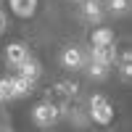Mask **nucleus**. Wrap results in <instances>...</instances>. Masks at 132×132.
I'll use <instances>...</instances> for the list:
<instances>
[{
	"mask_svg": "<svg viewBox=\"0 0 132 132\" xmlns=\"http://www.w3.org/2000/svg\"><path fill=\"white\" fill-rule=\"evenodd\" d=\"M32 119H35L37 127L48 129V127H53L61 119V106H56L53 101H42V103H37L32 108Z\"/></svg>",
	"mask_w": 132,
	"mask_h": 132,
	"instance_id": "nucleus-1",
	"label": "nucleus"
},
{
	"mask_svg": "<svg viewBox=\"0 0 132 132\" xmlns=\"http://www.w3.org/2000/svg\"><path fill=\"white\" fill-rule=\"evenodd\" d=\"M90 119L95 124H103V127H108L114 122V108L103 95H93L90 98Z\"/></svg>",
	"mask_w": 132,
	"mask_h": 132,
	"instance_id": "nucleus-2",
	"label": "nucleus"
},
{
	"mask_svg": "<svg viewBox=\"0 0 132 132\" xmlns=\"http://www.w3.org/2000/svg\"><path fill=\"white\" fill-rule=\"evenodd\" d=\"M61 66L69 69V71H82L87 66V50L79 48V45H69L61 53Z\"/></svg>",
	"mask_w": 132,
	"mask_h": 132,
	"instance_id": "nucleus-3",
	"label": "nucleus"
},
{
	"mask_svg": "<svg viewBox=\"0 0 132 132\" xmlns=\"http://www.w3.org/2000/svg\"><path fill=\"white\" fill-rule=\"evenodd\" d=\"M103 16H106L103 0H82V19H85L90 27H101Z\"/></svg>",
	"mask_w": 132,
	"mask_h": 132,
	"instance_id": "nucleus-4",
	"label": "nucleus"
},
{
	"mask_svg": "<svg viewBox=\"0 0 132 132\" xmlns=\"http://www.w3.org/2000/svg\"><path fill=\"white\" fill-rule=\"evenodd\" d=\"M29 58V48L24 45V42H11V45L5 48V61L11 66H19V63H24Z\"/></svg>",
	"mask_w": 132,
	"mask_h": 132,
	"instance_id": "nucleus-5",
	"label": "nucleus"
},
{
	"mask_svg": "<svg viewBox=\"0 0 132 132\" xmlns=\"http://www.w3.org/2000/svg\"><path fill=\"white\" fill-rule=\"evenodd\" d=\"M19 77H24V79H29V82H37L42 77V63L29 56L24 63H19Z\"/></svg>",
	"mask_w": 132,
	"mask_h": 132,
	"instance_id": "nucleus-6",
	"label": "nucleus"
},
{
	"mask_svg": "<svg viewBox=\"0 0 132 132\" xmlns=\"http://www.w3.org/2000/svg\"><path fill=\"white\" fill-rule=\"evenodd\" d=\"M87 61H98V63H106V66H114L116 63V48H90L87 50Z\"/></svg>",
	"mask_w": 132,
	"mask_h": 132,
	"instance_id": "nucleus-7",
	"label": "nucleus"
},
{
	"mask_svg": "<svg viewBox=\"0 0 132 132\" xmlns=\"http://www.w3.org/2000/svg\"><path fill=\"white\" fill-rule=\"evenodd\" d=\"M114 32L106 29V27H95L93 35H90V48H111L114 45Z\"/></svg>",
	"mask_w": 132,
	"mask_h": 132,
	"instance_id": "nucleus-8",
	"label": "nucleus"
},
{
	"mask_svg": "<svg viewBox=\"0 0 132 132\" xmlns=\"http://www.w3.org/2000/svg\"><path fill=\"white\" fill-rule=\"evenodd\" d=\"M11 11H13L19 19H29V16H35V11H37V0H11Z\"/></svg>",
	"mask_w": 132,
	"mask_h": 132,
	"instance_id": "nucleus-9",
	"label": "nucleus"
},
{
	"mask_svg": "<svg viewBox=\"0 0 132 132\" xmlns=\"http://www.w3.org/2000/svg\"><path fill=\"white\" fill-rule=\"evenodd\" d=\"M85 69H87V77L95 79V82H103V79H108V74H111V66L98 63V61H87Z\"/></svg>",
	"mask_w": 132,
	"mask_h": 132,
	"instance_id": "nucleus-10",
	"label": "nucleus"
},
{
	"mask_svg": "<svg viewBox=\"0 0 132 132\" xmlns=\"http://www.w3.org/2000/svg\"><path fill=\"white\" fill-rule=\"evenodd\" d=\"M50 93H56V95L66 98V101H71V98L79 95V85H77V82H56L50 87Z\"/></svg>",
	"mask_w": 132,
	"mask_h": 132,
	"instance_id": "nucleus-11",
	"label": "nucleus"
},
{
	"mask_svg": "<svg viewBox=\"0 0 132 132\" xmlns=\"http://www.w3.org/2000/svg\"><path fill=\"white\" fill-rule=\"evenodd\" d=\"M103 11L111 16H124V13H129V0H106Z\"/></svg>",
	"mask_w": 132,
	"mask_h": 132,
	"instance_id": "nucleus-12",
	"label": "nucleus"
},
{
	"mask_svg": "<svg viewBox=\"0 0 132 132\" xmlns=\"http://www.w3.org/2000/svg\"><path fill=\"white\" fill-rule=\"evenodd\" d=\"M11 79H13V95L16 98H27L32 90H35V82L24 79V77H11Z\"/></svg>",
	"mask_w": 132,
	"mask_h": 132,
	"instance_id": "nucleus-13",
	"label": "nucleus"
},
{
	"mask_svg": "<svg viewBox=\"0 0 132 132\" xmlns=\"http://www.w3.org/2000/svg\"><path fill=\"white\" fill-rule=\"evenodd\" d=\"M0 101H16V95H13V79H11V77H3V79H0Z\"/></svg>",
	"mask_w": 132,
	"mask_h": 132,
	"instance_id": "nucleus-14",
	"label": "nucleus"
},
{
	"mask_svg": "<svg viewBox=\"0 0 132 132\" xmlns=\"http://www.w3.org/2000/svg\"><path fill=\"white\" fill-rule=\"evenodd\" d=\"M119 71H122V79L129 82V77H132V56H129V50H124L122 61H119Z\"/></svg>",
	"mask_w": 132,
	"mask_h": 132,
	"instance_id": "nucleus-15",
	"label": "nucleus"
},
{
	"mask_svg": "<svg viewBox=\"0 0 132 132\" xmlns=\"http://www.w3.org/2000/svg\"><path fill=\"white\" fill-rule=\"evenodd\" d=\"M5 27H8V19H5V13H3V11H0V35L5 32Z\"/></svg>",
	"mask_w": 132,
	"mask_h": 132,
	"instance_id": "nucleus-16",
	"label": "nucleus"
},
{
	"mask_svg": "<svg viewBox=\"0 0 132 132\" xmlns=\"http://www.w3.org/2000/svg\"><path fill=\"white\" fill-rule=\"evenodd\" d=\"M69 3H82V0H69Z\"/></svg>",
	"mask_w": 132,
	"mask_h": 132,
	"instance_id": "nucleus-17",
	"label": "nucleus"
},
{
	"mask_svg": "<svg viewBox=\"0 0 132 132\" xmlns=\"http://www.w3.org/2000/svg\"><path fill=\"white\" fill-rule=\"evenodd\" d=\"M0 132H5V129H0Z\"/></svg>",
	"mask_w": 132,
	"mask_h": 132,
	"instance_id": "nucleus-18",
	"label": "nucleus"
},
{
	"mask_svg": "<svg viewBox=\"0 0 132 132\" xmlns=\"http://www.w3.org/2000/svg\"><path fill=\"white\" fill-rule=\"evenodd\" d=\"M0 103H3V101H0Z\"/></svg>",
	"mask_w": 132,
	"mask_h": 132,
	"instance_id": "nucleus-19",
	"label": "nucleus"
}]
</instances>
